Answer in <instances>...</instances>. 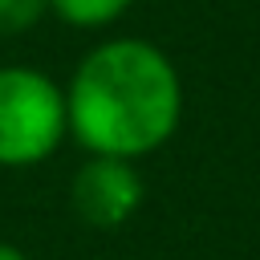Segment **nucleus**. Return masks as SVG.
Returning <instances> with one entry per match:
<instances>
[{
    "mask_svg": "<svg viewBox=\"0 0 260 260\" xmlns=\"http://www.w3.org/2000/svg\"><path fill=\"white\" fill-rule=\"evenodd\" d=\"M183 118L175 61L142 37L98 41L65 81L69 138L85 154L142 158L171 142Z\"/></svg>",
    "mask_w": 260,
    "mask_h": 260,
    "instance_id": "1",
    "label": "nucleus"
},
{
    "mask_svg": "<svg viewBox=\"0 0 260 260\" xmlns=\"http://www.w3.org/2000/svg\"><path fill=\"white\" fill-rule=\"evenodd\" d=\"M65 138V85L32 65H0V171L41 167Z\"/></svg>",
    "mask_w": 260,
    "mask_h": 260,
    "instance_id": "2",
    "label": "nucleus"
},
{
    "mask_svg": "<svg viewBox=\"0 0 260 260\" xmlns=\"http://www.w3.org/2000/svg\"><path fill=\"white\" fill-rule=\"evenodd\" d=\"M146 183L130 158H110V154H89L73 179H69V207L85 228L114 232L134 219L142 207Z\"/></svg>",
    "mask_w": 260,
    "mask_h": 260,
    "instance_id": "3",
    "label": "nucleus"
},
{
    "mask_svg": "<svg viewBox=\"0 0 260 260\" xmlns=\"http://www.w3.org/2000/svg\"><path fill=\"white\" fill-rule=\"evenodd\" d=\"M134 0H49V16L69 28H110L130 12Z\"/></svg>",
    "mask_w": 260,
    "mask_h": 260,
    "instance_id": "4",
    "label": "nucleus"
},
{
    "mask_svg": "<svg viewBox=\"0 0 260 260\" xmlns=\"http://www.w3.org/2000/svg\"><path fill=\"white\" fill-rule=\"evenodd\" d=\"M49 16V0H0V41L32 32Z\"/></svg>",
    "mask_w": 260,
    "mask_h": 260,
    "instance_id": "5",
    "label": "nucleus"
},
{
    "mask_svg": "<svg viewBox=\"0 0 260 260\" xmlns=\"http://www.w3.org/2000/svg\"><path fill=\"white\" fill-rule=\"evenodd\" d=\"M0 260H28V252L16 248V244H8V240H0Z\"/></svg>",
    "mask_w": 260,
    "mask_h": 260,
    "instance_id": "6",
    "label": "nucleus"
}]
</instances>
